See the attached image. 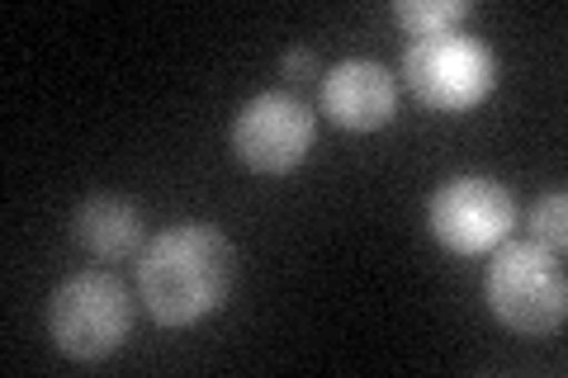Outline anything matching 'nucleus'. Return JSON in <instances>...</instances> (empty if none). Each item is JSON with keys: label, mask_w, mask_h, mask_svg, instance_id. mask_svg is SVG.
Listing matches in <instances>:
<instances>
[{"label": "nucleus", "mask_w": 568, "mask_h": 378, "mask_svg": "<svg viewBox=\"0 0 568 378\" xmlns=\"http://www.w3.org/2000/svg\"><path fill=\"white\" fill-rule=\"evenodd\" d=\"M233 242L219 223H175L138 251V303L156 327H194L233 294Z\"/></svg>", "instance_id": "1"}, {"label": "nucleus", "mask_w": 568, "mask_h": 378, "mask_svg": "<svg viewBox=\"0 0 568 378\" xmlns=\"http://www.w3.org/2000/svg\"><path fill=\"white\" fill-rule=\"evenodd\" d=\"M484 298L493 317L517 336H559L568 317L564 260L540 242H503L484 275Z\"/></svg>", "instance_id": "2"}, {"label": "nucleus", "mask_w": 568, "mask_h": 378, "mask_svg": "<svg viewBox=\"0 0 568 378\" xmlns=\"http://www.w3.org/2000/svg\"><path fill=\"white\" fill-rule=\"evenodd\" d=\"M133 331V294L110 269L67 275L48 298V336L67 359L95 365Z\"/></svg>", "instance_id": "3"}, {"label": "nucleus", "mask_w": 568, "mask_h": 378, "mask_svg": "<svg viewBox=\"0 0 568 378\" xmlns=\"http://www.w3.org/2000/svg\"><path fill=\"white\" fill-rule=\"evenodd\" d=\"M403 85L436 114H469L497 90V52L465 29L413 39L403 52Z\"/></svg>", "instance_id": "4"}, {"label": "nucleus", "mask_w": 568, "mask_h": 378, "mask_svg": "<svg viewBox=\"0 0 568 378\" xmlns=\"http://www.w3.org/2000/svg\"><path fill=\"white\" fill-rule=\"evenodd\" d=\"M426 227L450 256H493L517 227V194L493 175H455L426 204Z\"/></svg>", "instance_id": "5"}, {"label": "nucleus", "mask_w": 568, "mask_h": 378, "mask_svg": "<svg viewBox=\"0 0 568 378\" xmlns=\"http://www.w3.org/2000/svg\"><path fill=\"white\" fill-rule=\"evenodd\" d=\"M317 137V114L298 95L261 90L233 119V156L256 175H290L304 166Z\"/></svg>", "instance_id": "6"}, {"label": "nucleus", "mask_w": 568, "mask_h": 378, "mask_svg": "<svg viewBox=\"0 0 568 378\" xmlns=\"http://www.w3.org/2000/svg\"><path fill=\"white\" fill-rule=\"evenodd\" d=\"M323 114L346 133H375L398 114V76L369 58L336 62L323 76Z\"/></svg>", "instance_id": "7"}, {"label": "nucleus", "mask_w": 568, "mask_h": 378, "mask_svg": "<svg viewBox=\"0 0 568 378\" xmlns=\"http://www.w3.org/2000/svg\"><path fill=\"white\" fill-rule=\"evenodd\" d=\"M71 237L85 256L95 260H133L142 246H148V232H142V208L123 194H91L71 213Z\"/></svg>", "instance_id": "8"}, {"label": "nucleus", "mask_w": 568, "mask_h": 378, "mask_svg": "<svg viewBox=\"0 0 568 378\" xmlns=\"http://www.w3.org/2000/svg\"><path fill=\"white\" fill-rule=\"evenodd\" d=\"M474 14V0H394V20L413 39H436V33H455Z\"/></svg>", "instance_id": "9"}, {"label": "nucleus", "mask_w": 568, "mask_h": 378, "mask_svg": "<svg viewBox=\"0 0 568 378\" xmlns=\"http://www.w3.org/2000/svg\"><path fill=\"white\" fill-rule=\"evenodd\" d=\"M530 242H540L545 251L564 256V246H568V194L564 190L540 194V200L530 204Z\"/></svg>", "instance_id": "10"}, {"label": "nucleus", "mask_w": 568, "mask_h": 378, "mask_svg": "<svg viewBox=\"0 0 568 378\" xmlns=\"http://www.w3.org/2000/svg\"><path fill=\"white\" fill-rule=\"evenodd\" d=\"M280 71H284V76H317V58L308 48H290L280 58Z\"/></svg>", "instance_id": "11"}]
</instances>
